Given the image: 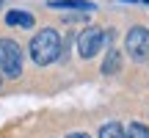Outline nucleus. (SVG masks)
I'll return each mask as SVG.
<instances>
[{
  "instance_id": "nucleus-5",
  "label": "nucleus",
  "mask_w": 149,
  "mask_h": 138,
  "mask_svg": "<svg viewBox=\"0 0 149 138\" xmlns=\"http://www.w3.org/2000/svg\"><path fill=\"white\" fill-rule=\"evenodd\" d=\"M50 8H58V11H94V3H88V0H50Z\"/></svg>"
},
{
  "instance_id": "nucleus-9",
  "label": "nucleus",
  "mask_w": 149,
  "mask_h": 138,
  "mask_svg": "<svg viewBox=\"0 0 149 138\" xmlns=\"http://www.w3.org/2000/svg\"><path fill=\"white\" fill-rule=\"evenodd\" d=\"M124 135L127 138H149V130L144 127V124H138V122H133L127 130H124Z\"/></svg>"
},
{
  "instance_id": "nucleus-8",
  "label": "nucleus",
  "mask_w": 149,
  "mask_h": 138,
  "mask_svg": "<svg viewBox=\"0 0 149 138\" xmlns=\"http://www.w3.org/2000/svg\"><path fill=\"white\" fill-rule=\"evenodd\" d=\"M102 72H105V75L119 72V53H116V50H108V58H105V64H102Z\"/></svg>"
},
{
  "instance_id": "nucleus-12",
  "label": "nucleus",
  "mask_w": 149,
  "mask_h": 138,
  "mask_svg": "<svg viewBox=\"0 0 149 138\" xmlns=\"http://www.w3.org/2000/svg\"><path fill=\"white\" fill-rule=\"evenodd\" d=\"M130 3H135V0H130Z\"/></svg>"
},
{
  "instance_id": "nucleus-7",
  "label": "nucleus",
  "mask_w": 149,
  "mask_h": 138,
  "mask_svg": "<svg viewBox=\"0 0 149 138\" xmlns=\"http://www.w3.org/2000/svg\"><path fill=\"white\" fill-rule=\"evenodd\" d=\"M100 138H127V135H124L122 124L111 122V124H102V127H100Z\"/></svg>"
},
{
  "instance_id": "nucleus-11",
  "label": "nucleus",
  "mask_w": 149,
  "mask_h": 138,
  "mask_svg": "<svg viewBox=\"0 0 149 138\" xmlns=\"http://www.w3.org/2000/svg\"><path fill=\"white\" fill-rule=\"evenodd\" d=\"M0 86H3V77H0Z\"/></svg>"
},
{
  "instance_id": "nucleus-3",
  "label": "nucleus",
  "mask_w": 149,
  "mask_h": 138,
  "mask_svg": "<svg viewBox=\"0 0 149 138\" xmlns=\"http://www.w3.org/2000/svg\"><path fill=\"white\" fill-rule=\"evenodd\" d=\"M124 50L130 53L133 61H146L149 58V31L141 25L130 28L127 39H124Z\"/></svg>"
},
{
  "instance_id": "nucleus-2",
  "label": "nucleus",
  "mask_w": 149,
  "mask_h": 138,
  "mask_svg": "<svg viewBox=\"0 0 149 138\" xmlns=\"http://www.w3.org/2000/svg\"><path fill=\"white\" fill-rule=\"evenodd\" d=\"M0 72L6 77H19L22 75V50L11 39H0Z\"/></svg>"
},
{
  "instance_id": "nucleus-13",
  "label": "nucleus",
  "mask_w": 149,
  "mask_h": 138,
  "mask_svg": "<svg viewBox=\"0 0 149 138\" xmlns=\"http://www.w3.org/2000/svg\"><path fill=\"white\" fill-rule=\"evenodd\" d=\"M144 3H149V0H144Z\"/></svg>"
},
{
  "instance_id": "nucleus-6",
  "label": "nucleus",
  "mask_w": 149,
  "mask_h": 138,
  "mask_svg": "<svg viewBox=\"0 0 149 138\" xmlns=\"http://www.w3.org/2000/svg\"><path fill=\"white\" fill-rule=\"evenodd\" d=\"M6 22L14 28H33V17L28 11H8L6 14Z\"/></svg>"
},
{
  "instance_id": "nucleus-1",
  "label": "nucleus",
  "mask_w": 149,
  "mask_h": 138,
  "mask_svg": "<svg viewBox=\"0 0 149 138\" xmlns=\"http://www.w3.org/2000/svg\"><path fill=\"white\" fill-rule=\"evenodd\" d=\"M58 55H61V36H58V31L44 28V31H39L36 36L31 39V58L36 61L39 66L53 64Z\"/></svg>"
},
{
  "instance_id": "nucleus-10",
  "label": "nucleus",
  "mask_w": 149,
  "mask_h": 138,
  "mask_svg": "<svg viewBox=\"0 0 149 138\" xmlns=\"http://www.w3.org/2000/svg\"><path fill=\"white\" fill-rule=\"evenodd\" d=\"M69 138H88V135H86V133H72Z\"/></svg>"
},
{
  "instance_id": "nucleus-4",
  "label": "nucleus",
  "mask_w": 149,
  "mask_h": 138,
  "mask_svg": "<svg viewBox=\"0 0 149 138\" xmlns=\"http://www.w3.org/2000/svg\"><path fill=\"white\" fill-rule=\"evenodd\" d=\"M105 33L100 31L97 25H91V28H86L83 33L77 36V53L83 55V58H94L97 53L102 50V44H105Z\"/></svg>"
}]
</instances>
